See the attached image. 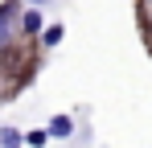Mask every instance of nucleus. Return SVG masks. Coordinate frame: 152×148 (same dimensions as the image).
<instances>
[{"label":"nucleus","mask_w":152,"mask_h":148,"mask_svg":"<svg viewBox=\"0 0 152 148\" xmlns=\"http://www.w3.org/2000/svg\"><path fill=\"white\" fill-rule=\"evenodd\" d=\"M21 29H25V33H45V17H41L37 8H29L25 17H21Z\"/></svg>","instance_id":"7ed1b4c3"},{"label":"nucleus","mask_w":152,"mask_h":148,"mask_svg":"<svg viewBox=\"0 0 152 148\" xmlns=\"http://www.w3.org/2000/svg\"><path fill=\"white\" fill-rule=\"evenodd\" d=\"M12 33H17V8L12 4H0V53L12 45Z\"/></svg>","instance_id":"f257e3e1"},{"label":"nucleus","mask_w":152,"mask_h":148,"mask_svg":"<svg viewBox=\"0 0 152 148\" xmlns=\"http://www.w3.org/2000/svg\"><path fill=\"white\" fill-rule=\"evenodd\" d=\"M140 21L144 29H152V0H140Z\"/></svg>","instance_id":"423d86ee"},{"label":"nucleus","mask_w":152,"mask_h":148,"mask_svg":"<svg viewBox=\"0 0 152 148\" xmlns=\"http://www.w3.org/2000/svg\"><path fill=\"white\" fill-rule=\"evenodd\" d=\"M0 144H4V148H25V144H21V136H17L12 127H0Z\"/></svg>","instance_id":"39448f33"},{"label":"nucleus","mask_w":152,"mask_h":148,"mask_svg":"<svg viewBox=\"0 0 152 148\" xmlns=\"http://www.w3.org/2000/svg\"><path fill=\"white\" fill-rule=\"evenodd\" d=\"M29 4H53V0H29Z\"/></svg>","instance_id":"6e6552de"},{"label":"nucleus","mask_w":152,"mask_h":148,"mask_svg":"<svg viewBox=\"0 0 152 148\" xmlns=\"http://www.w3.org/2000/svg\"><path fill=\"white\" fill-rule=\"evenodd\" d=\"M45 140H50V127H45V132H29V148H41Z\"/></svg>","instance_id":"0eeeda50"},{"label":"nucleus","mask_w":152,"mask_h":148,"mask_svg":"<svg viewBox=\"0 0 152 148\" xmlns=\"http://www.w3.org/2000/svg\"><path fill=\"white\" fill-rule=\"evenodd\" d=\"M62 37H66V29H62V25H50V29L41 33V41H45V45H58Z\"/></svg>","instance_id":"20e7f679"},{"label":"nucleus","mask_w":152,"mask_h":148,"mask_svg":"<svg viewBox=\"0 0 152 148\" xmlns=\"http://www.w3.org/2000/svg\"><path fill=\"white\" fill-rule=\"evenodd\" d=\"M70 132H74V119H70V115H53V119H50V136H58V140H66Z\"/></svg>","instance_id":"f03ea898"}]
</instances>
